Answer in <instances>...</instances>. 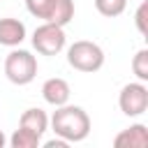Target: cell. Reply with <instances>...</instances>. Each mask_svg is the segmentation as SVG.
<instances>
[{
    "label": "cell",
    "instance_id": "30bf717a",
    "mask_svg": "<svg viewBox=\"0 0 148 148\" xmlns=\"http://www.w3.org/2000/svg\"><path fill=\"white\" fill-rule=\"evenodd\" d=\"M74 18V0H53L51 14H49V23H56L60 28H65L69 21Z\"/></svg>",
    "mask_w": 148,
    "mask_h": 148
},
{
    "label": "cell",
    "instance_id": "6da1fadb",
    "mask_svg": "<svg viewBox=\"0 0 148 148\" xmlns=\"http://www.w3.org/2000/svg\"><path fill=\"white\" fill-rule=\"evenodd\" d=\"M51 127H53L56 136L65 139L67 143H72V141L76 143L90 134V118L81 106L62 104V106H56V111L51 116Z\"/></svg>",
    "mask_w": 148,
    "mask_h": 148
},
{
    "label": "cell",
    "instance_id": "4fadbf2b",
    "mask_svg": "<svg viewBox=\"0 0 148 148\" xmlns=\"http://www.w3.org/2000/svg\"><path fill=\"white\" fill-rule=\"evenodd\" d=\"M132 72L139 81H148V49L136 51V56L132 58Z\"/></svg>",
    "mask_w": 148,
    "mask_h": 148
},
{
    "label": "cell",
    "instance_id": "8fae6325",
    "mask_svg": "<svg viewBox=\"0 0 148 148\" xmlns=\"http://www.w3.org/2000/svg\"><path fill=\"white\" fill-rule=\"evenodd\" d=\"M9 143H12V148H37V146L42 143V136H37L35 132H30V130H25V127H18V130L12 134Z\"/></svg>",
    "mask_w": 148,
    "mask_h": 148
},
{
    "label": "cell",
    "instance_id": "5bb4252c",
    "mask_svg": "<svg viewBox=\"0 0 148 148\" xmlns=\"http://www.w3.org/2000/svg\"><path fill=\"white\" fill-rule=\"evenodd\" d=\"M25 7H28V12H30L35 18L46 21V18H49V14H51L53 0H25Z\"/></svg>",
    "mask_w": 148,
    "mask_h": 148
},
{
    "label": "cell",
    "instance_id": "5b68a950",
    "mask_svg": "<svg viewBox=\"0 0 148 148\" xmlns=\"http://www.w3.org/2000/svg\"><path fill=\"white\" fill-rule=\"evenodd\" d=\"M118 106L130 118H136V116L146 113V109H148V88H146V83L136 81V83L123 86V90L118 95Z\"/></svg>",
    "mask_w": 148,
    "mask_h": 148
},
{
    "label": "cell",
    "instance_id": "7a4b0ae2",
    "mask_svg": "<svg viewBox=\"0 0 148 148\" xmlns=\"http://www.w3.org/2000/svg\"><path fill=\"white\" fill-rule=\"evenodd\" d=\"M67 62H69V67L90 74V72H97L104 65V51L95 42L79 39L67 49Z\"/></svg>",
    "mask_w": 148,
    "mask_h": 148
},
{
    "label": "cell",
    "instance_id": "2e32d148",
    "mask_svg": "<svg viewBox=\"0 0 148 148\" xmlns=\"http://www.w3.org/2000/svg\"><path fill=\"white\" fill-rule=\"evenodd\" d=\"M44 148H67V141L65 139H49V141H44Z\"/></svg>",
    "mask_w": 148,
    "mask_h": 148
},
{
    "label": "cell",
    "instance_id": "e0dca14e",
    "mask_svg": "<svg viewBox=\"0 0 148 148\" xmlns=\"http://www.w3.org/2000/svg\"><path fill=\"white\" fill-rule=\"evenodd\" d=\"M5 143H7V136H5V132L0 130V148H5Z\"/></svg>",
    "mask_w": 148,
    "mask_h": 148
},
{
    "label": "cell",
    "instance_id": "277c9868",
    "mask_svg": "<svg viewBox=\"0 0 148 148\" xmlns=\"http://www.w3.org/2000/svg\"><path fill=\"white\" fill-rule=\"evenodd\" d=\"M32 46L42 56H58L65 49V30L56 23L44 21L35 32H32Z\"/></svg>",
    "mask_w": 148,
    "mask_h": 148
},
{
    "label": "cell",
    "instance_id": "7c38bea8",
    "mask_svg": "<svg viewBox=\"0 0 148 148\" xmlns=\"http://www.w3.org/2000/svg\"><path fill=\"white\" fill-rule=\"evenodd\" d=\"M127 7V0H95V9L102 14V16H120Z\"/></svg>",
    "mask_w": 148,
    "mask_h": 148
},
{
    "label": "cell",
    "instance_id": "8992f818",
    "mask_svg": "<svg viewBox=\"0 0 148 148\" xmlns=\"http://www.w3.org/2000/svg\"><path fill=\"white\" fill-rule=\"evenodd\" d=\"M69 95H72L69 83H67L65 79H60V76L49 79V81H44V86H42V97H44L51 106H62V104H67V102H69Z\"/></svg>",
    "mask_w": 148,
    "mask_h": 148
},
{
    "label": "cell",
    "instance_id": "3957f363",
    "mask_svg": "<svg viewBox=\"0 0 148 148\" xmlns=\"http://www.w3.org/2000/svg\"><path fill=\"white\" fill-rule=\"evenodd\" d=\"M5 76L16 86H28L37 76V60L30 51L14 49L5 58Z\"/></svg>",
    "mask_w": 148,
    "mask_h": 148
},
{
    "label": "cell",
    "instance_id": "ba28073f",
    "mask_svg": "<svg viewBox=\"0 0 148 148\" xmlns=\"http://www.w3.org/2000/svg\"><path fill=\"white\" fill-rule=\"evenodd\" d=\"M25 39V25L18 18H0V44L18 46Z\"/></svg>",
    "mask_w": 148,
    "mask_h": 148
},
{
    "label": "cell",
    "instance_id": "9a60e30c",
    "mask_svg": "<svg viewBox=\"0 0 148 148\" xmlns=\"http://www.w3.org/2000/svg\"><path fill=\"white\" fill-rule=\"evenodd\" d=\"M146 12H148V2H141L139 5V9H136V28H139V32L141 35H148V25H146Z\"/></svg>",
    "mask_w": 148,
    "mask_h": 148
},
{
    "label": "cell",
    "instance_id": "52a82bcc",
    "mask_svg": "<svg viewBox=\"0 0 148 148\" xmlns=\"http://www.w3.org/2000/svg\"><path fill=\"white\" fill-rule=\"evenodd\" d=\"M113 146L116 148H125V146L127 148H146L148 146V127L141 125V123H136V125L123 130L120 134H116Z\"/></svg>",
    "mask_w": 148,
    "mask_h": 148
},
{
    "label": "cell",
    "instance_id": "9c48e42d",
    "mask_svg": "<svg viewBox=\"0 0 148 148\" xmlns=\"http://www.w3.org/2000/svg\"><path fill=\"white\" fill-rule=\"evenodd\" d=\"M18 127H25L30 132H35L37 136H42L49 127V116L42 111V109H25L21 113V120H18Z\"/></svg>",
    "mask_w": 148,
    "mask_h": 148
}]
</instances>
